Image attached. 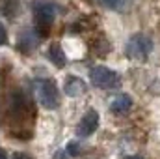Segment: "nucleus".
Listing matches in <instances>:
<instances>
[{
  "label": "nucleus",
  "mask_w": 160,
  "mask_h": 159,
  "mask_svg": "<svg viewBox=\"0 0 160 159\" xmlns=\"http://www.w3.org/2000/svg\"><path fill=\"white\" fill-rule=\"evenodd\" d=\"M67 154H69V156H77V154H78V150H77V144H75V142H71V144L67 146Z\"/></svg>",
  "instance_id": "obj_12"
},
{
  "label": "nucleus",
  "mask_w": 160,
  "mask_h": 159,
  "mask_svg": "<svg viewBox=\"0 0 160 159\" xmlns=\"http://www.w3.org/2000/svg\"><path fill=\"white\" fill-rule=\"evenodd\" d=\"M13 159H28V156H24V154H15Z\"/></svg>",
  "instance_id": "obj_13"
},
{
  "label": "nucleus",
  "mask_w": 160,
  "mask_h": 159,
  "mask_svg": "<svg viewBox=\"0 0 160 159\" xmlns=\"http://www.w3.org/2000/svg\"><path fill=\"white\" fill-rule=\"evenodd\" d=\"M89 79H91V82H93L97 88H106V90H110V88L119 86V75H118L116 71L104 68V66H95V68L89 71Z\"/></svg>",
  "instance_id": "obj_3"
},
{
  "label": "nucleus",
  "mask_w": 160,
  "mask_h": 159,
  "mask_svg": "<svg viewBox=\"0 0 160 159\" xmlns=\"http://www.w3.org/2000/svg\"><path fill=\"white\" fill-rule=\"evenodd\" d=\"M0 159H8V156H6V152H4V150H0Z\"/></svg>",
  "instance_id": "obj_14"
},
{
  "label": "nucleus",
  "mask_w": 160,
  "mask_h": 159,
  "mask_svg": "<svg viewBox=\"0 0 160 159\" xmlns=\"http://www.w3.org/2000/svg\"><path fill=\"white\" fill-rule=\"evenodd\" d=\"M153 51V41L145 34H134L125 45V54L130 60H145Z\"/></svg>",
  "instance_id": "obj_2"
},
{
  "label": "nucleus",
  "mask_w": 160,
  "mask_h": 159,
  "mask_svg": "<svg viewBox=\"0 0 160 159\" xmlns=\"http://www.w3.org/2000/svg\"><path fill=\"white\" fill-rule=\"evenodd\" d=\"M125 2H127V0H101V4H102L104 8H110V9H118V8H121Z\"/></svg>",
  "instance_id": "obj_10"
},
{
  "label": "nucleus",
  "mask_w": 160,
  "mask_h": 159,
  "mask_svg": "<svg viewBox=\"0 0 160 159\" xmlns=\"http://www.w3.org/2000/svg\"><path fill=\"white\" fill-rule=\"evenodd\" d=\"M97 127H99V114L95 111H88L80 120L77 131H78L80 137H89V135H93L97 131Z\"/></svg>",
  "instance_id": "obj_5"
},
{
  "label": "nucleus",
  "mask_w": 160,
  "mask_h": 159,
  "mask_svg": "<svg viewBox=\"0 0 160 159\" xmlns=\"http://www.w3.org/2000/svg\"><path fill=\"white\" fill-rule=\"evenodd\" d=\"M84 90H86V84H84V80L78 79V77H69V79L63 82V92H65V96H69V97H77V96H80Z\"/></svg>",
  "instance_id": "obj_7"
},
{
  "label": "nucleus",
  "mask_w": 160,
  "mask_h": 159,
  "mask_svg": "<svg viewBox=\"0 0 160 159\" xmlns=\"http://www.w3.org/2000/svg\"><path fill=\"white\" fill-rule=\"evenodd\" d=\"M34 94L36 99L43 109H58L60 105V94L56 84L50 79H38L34 82Z\"/></svg>",
  "instance_id": "obj_1"
},
{
  "label": "nucleus",
  "mask_w": 160,
  "mask_h": 159,
  "mask_svg": "<svg viewBox=\"0 0 160 159\" xmlns=\"http://www.w3.org/2000/svg\"><path fill=\"white\" fill-rule=\"evenodd\" d=\"M130 107H132V99H130V96H127V94H119V96L112 101V105H110L112 112H116V114H125V112H128Z\"/></svg>",
  "instance_id": "obj_8"
},
{
  "label": "nucleus",
  "mask_w": 160,
  "mask_h": 159,
  "mask_svg": "<svg viewBox=\"0 0 160 159\" xmlns=\"http://www.w3.org/2000/svg\"><path fill=\"white\" fill-rule=\"evenodd\" d=\"M36 25H38V30L41 32V36L47 34V30L52 26L54 23V17H56V8L50 4V2H43L36 6Z\"/></svg>",
  "instance_id": "obj_4"
},
{
  "label": "nucleus",
  "mask_w": 160,
  "mask_h": 159,
  "mask_svg": "<svg viewBox=\"0 0 160 159\" xmlns=\"http://www.w3.org/2000/svg\"><path fill=\"white\" fill-rule=\"evenodd\" d=\"M127 159H143V157H140V156H128Z\"/></svg>",
  "instance_id": "obj_15"
},
{
  "label": "nucleus",
  "mask_w": 160,
  "mask_h": 159,
  "mask_svg": "<svg viewBox=\"0 0 160 159\" xmlns=\"http://www.w3.org/2000/svg\"><path fill=\"white\" fill-rule=\"evenodd\" d=\"M34 45H36V38L32 36V32H30V30H26V32H22V34L19 36V43H17L19 51H22V52H28V51H30Z\"/></svg>",
  "instance_id": "obj_9"
},
{
  "label": "nucleus",
  "mask_w": 160,
  "mask_h": 159,
  "mask_svg": "<svg viewBox=\"0 0 160 159\" xmlns=\"http://www.w3.org/2000/svg\"><path fill=\"white\" fill-rule=\"evenodd\" d=\"M8 41V32H6V28H4V25L0 23V47L4 45Z\"/></svg>",
  "instance_id": "obj_11"
},
{
  "label": "nucleus",
  "mask_w": 160,
  "mask_h": 159,
  "mask_svg": "<svg viewBox=\"0 0 160 159\" xmlns=\"http://www.w3.org/2000/svg\"><path fill=\"white\" fill-rule=\"evenodd\" d=\"M47 56H48V60H50L56 68H63V66L67 64V56H65L63 49L60 47V43H52V45L48 47V51H47Z\"/></svg>",
  "instance_id": "obj_6"
}]
</instances>
